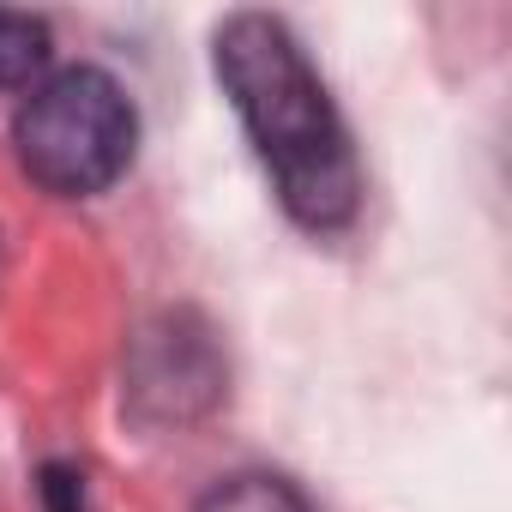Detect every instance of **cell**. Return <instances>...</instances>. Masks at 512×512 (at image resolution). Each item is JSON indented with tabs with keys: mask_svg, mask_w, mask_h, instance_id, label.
Here are the masks:
<instances>
[{
	"mask_svg": "<svg viewBox=\"0 0 512 512\" xmlns=\"http://www.w3.org/2000/svg\"><path fill=\"white\" fill-rule=\"evenodd\" d=\"M217 79L260 151V163L278 181V199L308 229H344L356 217L362 181L350 133L308 67L290 25L266 13H241L217 31Z\"/></svg>",
	"mask_w": 512,
	"mask_h": 512,
	"instance_id": "1",
	"label": "cell"
},
{
	"mask_svg": "<svg viewBox=\"0 0 512 512\" xmlns=\"http://www.w3.org/2000/svg\"><path fill=\"white\" fill-rule=\"evenodd\" d=\"M133 139H139L133 103L97 67L49 73L13 121L25 175L61 199H91V193L115 187L133 163Z\"/></svg>",
	"mask_w": 512,
	"mask_h": 512,
	"instance_id": "2",
	"label": "cell"
},
{
	"mask_svg": "<svg viewBox=\"0 0 512 512\" xmlns=\"http://www.w3.org/2000/svg\"><path fill=\"white\" fill-rule=\"evenodd\" d=\"M199 512H314L284 476H229L205 494Z\"/></svg>",
	"mask_w": 512,
	"mask_h": 512,
	"instance_id": "3",
	"label": "cell"
},
{
	"mask_svg": "<svg viewBox=\"0 0 512 512\" xmlns=\"http://www.w3.org/2000/svg\"><path fill=\"white\" fill-rule=\"evenodd\" d=\"M49 61V25L0 7V85H31Z\"/></svg>",
	"mask_w": 512,
	"mask_h": 512,
	"instance_id": "4",
	"label": "cell"
},
{
	"mask_svg": "<svg viewBox=\"0 0 512 512\" xmlns=\"http://www.w3.org/2000/svg\"><path fill=\"white\" fill-rule=\"evenodd\" d=\"M43 500H49V512H85V476L67 470V464H49L43 470Z\"/></svg>",
	"mask_w": 512,
	"mask_h": 512,
	"instance_id": "5",
	"label": "cell"
}]
</instances>
